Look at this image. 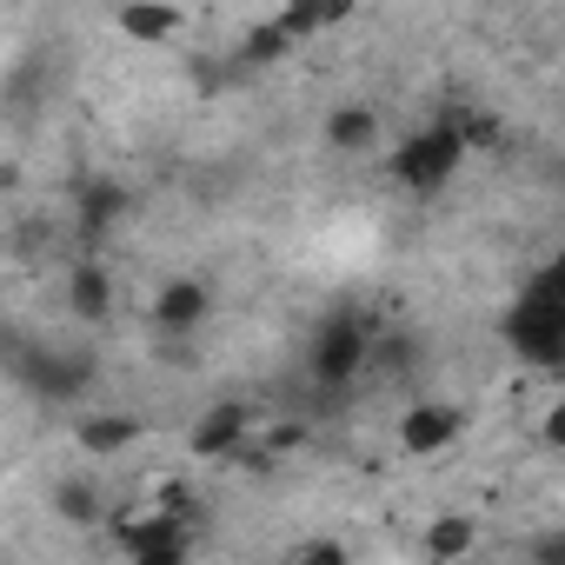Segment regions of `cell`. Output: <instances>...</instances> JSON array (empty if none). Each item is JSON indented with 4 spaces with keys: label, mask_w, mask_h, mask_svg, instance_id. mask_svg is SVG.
Here are the masks:
<instances>
[{
    "label": "cell",
    "mask_w": 565,
    "mask_h": 565,
    "mask_svg": "<svg viewBox=\"0 0 565 565\" xmlns=\"http://www.w3.org/2000/svg\"><path fill=\"white\" fill-rule=\"evenodd\" d=\"M505 340H512V353H525L539 366H558L565 360V259H552L532 287L512 300Z\"/></svg>",
    "instance_id": "6da1fadb"
},
{
    "label": "cell",
    "mask_w": 565,
    "mask_h": 565,
    "mask_svg": "<svg viewBox=\"0 0 565 565\" xmlns=\"http://www.w3.org/2000/svg\"><path fill=\"white\" fill-rule=\"evenodd\" d=\"M466 147H472V134L459 120H433V127H419L413 140L393 147V180L406 193H446L452 173L466 167Z\"/></svg>",
    "instance_id": "7a4b0ae2"
},
{
    "label": "cell",
    "mask_w": 565,
    "mask_h": 565,
    "mask_svg": "<svg viewBox=\"0 0 565 565\" xmlns=\"http://www.w3.org/2000/svg\"><path fill=\"white\" fill-rule=\"evenodd\" d=\"M373 366V327L360 313H333L320 333H313V380L327 386H347Z\"/></svg>",
    "instance_id": "3957f363"
},
{
    "label": "cell",
    "mask_w": 565,
    "mask_h": 565,
    "mask_svg": "<svg viewBox=\"0 0 565 565\" xmlns=\"http://www.w3.org/2000/svg\"><path fill=\"white\" fill-rule=\"evenodd\" d=\"M459 433H466V419H459V406H446V399H426V406H413V413L399 419V446H406L413 459L446 452Z\"/></svg>",
    "instance_id": "277c9868"
},
{
    "label": "cell",
    "mask_w": 565,
    "mask_h": 565,
    "mask_svg": "<svg viewBox=\"0 0 565 565\" xmlns=\"http://www.w3.org/2000/svg\"><path fill=\"white\" fill-rule=\"evenodd\" d=\"M14 366H21V380L34 386V393H47V399H74L81 386H87V360H74V353H14Z\"/></svg>",
    "instance_id": "5b68a950"
},
{
    "label": "cell",
    "mask_w": 565,
    "mask_h": 565,
    "mask_svg": "<svg viewBox=\"0 0 565 565\" xmlns=\"http://www.w3.org/2000/svg\"><path fill=\"white\" fill-rule=\"evenodd\" d=\"M206 313H213V294L200 287V279H173V287H160V300H153V327L160 333H186Z\"/></svg>",
    "instance_id": "8992f818"
},
{
    "label": "cell",
    "mask_w": 565,
    "mask_h": 565,
    "mask_svg": "<svg viewBox=\"0 0 565 565\" xmlns=\"http://www.w3.org/2000/svg\"><path fill=\"white\" fill-rule=\"evenodd\" d=\"M353 8H360V0H287V8H279V28H287L294 41H313L327 28H340Z\"/></svg>",
    "instance_id": "52a82bcc"
},
{
    "label": "cell",
    "mask_w": 565,
    "mask_h": 565,
    "mask_svg": "<svg viewBox=\"0 0 565 565\" xmlns=\"http://www.w3.org/2000/svg\"><path fill=\"white\" fill-rule=\"evenodd\" d=\"M114 28L127 41H173L180 34V8H167V0H127V8L114 14Z\"/></svg>",
    "instance_id": "ba28073f"
},
{
    "label": "cell",
    "mask_w": 565,
    "mask_h": 565,
    "mask_svg": "<svg viewBox=\"0 0 565 565\" xmlns=\"http://www.w3.org/2000/svg\"><path fill=\"white\" fill-rule=\"evenodd\" d=\"M246 426H253V413H246L239 399H226V406H213V413L193 426V452H213V459H220V452H233V446L246 439Z\"/></svg>",
    "instance_id": "9c48e42d"
},
{
    "label": "cell",
    "mask_w": 565,
    "mask_h": 565,
    "mask_svg": "<svg viewBox=\"0 0 565 565\" xmlns=\"http://www.w3.org/2000/svg\"><path fill=\"white\" fill-rule=\"evenodd\" d=\"M120 545H127L140 565H173V558L186 552V539H180L160 512H153V519H140V525H127V532H120Z\"/></svg>",
    "instance_id": "30bf717a"
},
{
    "label": "cell",
    "mask_w": 565,
    "mask_h": 565,
    "mask_svg": "<svg viewBox=\"0 0 565 565\" xmlns=\"http://www.w3.org/2000/svg\"><path fill=\"white\" fill-rule=\"evenodd\" d=\"M67 300H74V313H81V320H107V307H114V279H107V266H100V259H81V266H74Z\"/></svg>",
    "instance_id": "8fae6325"
},
{
    "label": "cell",
    "mask_w": 565,
    "mask_h": 565,
    "mask_svg": "<svg viewBox=\"0 0 565 565\" xmlns=\"http://www.w3.org/2000/svg\"><path fill=\"white\" fill-rule=\"evenodd\" d=\"M327 140H333L340 153H366V147L380 140V114H373V107H340V114L327 120Z\"/></svg>",
    "instance_id": "7c38bea8"
},
{
    "label": "cell",
    "mask_w": 565,
    "mask_h": 565,
    "mask_svg": "<svg viewBox=\"0 0 565 565\" xmlns=\"http://www.w3.org/2000/svg\"><path fill=\"white\" fill-rule=\"evenodd\" d=\"M472 545H479V525L459 519V512H446V519L426 532V558H459V552H472Z\"/></svg>",
    "instance_id": "4fadbf2b"
},
{
    "label": "cell",
    "mask_w": 565,
    "mask_h": 565,
    "mask_svg": "<svg viewBox=\"0 0 565 565\" xmlns=\"http://www.w3.org/2000/svg\"><path fill=\"white\" fill-rule=\"evenodd\" d=\"M54 512H61L67 525H94V519H100V492H94L87 479H61V486H54Z\"/></svg>",
    "instance_id": "5bb4252c"
},
{
    "label": "cell",
    "mask_w": 565,
    "mask_h": 565,
    "mask_svg": "<svg viewBox=\"0 0 565 565\" xmlns=\"http://www.w3.org/2000/svg\"><path fill=\"white\" fill-rule=\"evenodd\" d=\"M127 439H134V419H87L81 426V446L87 452H120Z\"/></svg>",
    "instance_id": "9a60e30c"
},
{
    "label": "cell",
    "mask_w": 565,
    "mask_h": 565,
    "mask_svg": "<svg viewBox=\"0 0 565 565\" xmlns=\"http://www.w3.org/2000/svg\"><path fill=\"white\" fill-rule=\"evenodd\" d=\"M114 213H120V186H94V193H87V213H81V226H87V233H100Z\"/></svg>",
    "instance_id": "2e32d148"
},
{
    "label": "cell",
    "mask_w": 565,
    "mask_h": 565,
    "mask_svg": "<svg viewBox=\"0 0 565 565\" xmlns=\"http://www.w3.org/2000/svg\"><path fill=\"white\" fill-rule=\"evenodd\" d=\"M539 439H545V446H558V452H565V399H552V413H545V419H539Z\"/></svg>",
    "instance_id": "e0dca14e"
},
{
    "label": "cell",
    "mask_w": 565,
    "mask_h": 565,
    "mask_svg": "<svg viewBox=\"0 0 565 565\" xmlns=\"http://www.w3.org/2000/svg\"><path fill=\"white\" fill-rule=\"evenodd\" d=\"M539 558H565V539H545V545H539Z\"/></svg>",
    "instance_id": "ac0fdd59"
}]
</instances>
